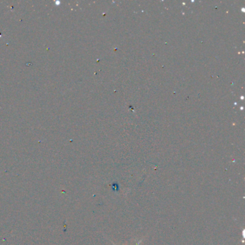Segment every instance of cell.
<instances>
[{"mask_svg": "<svg viewBox=\"0 0 245 245\" xmlns=\"http://www.w3.org/2000/svg\"><path fill=\"white\" fill-rule=\"evenodd\" d=\"M245 230L244 229H243V231H242V237H243V240H242V242H244V239L245 238Z\"/></svg>", "mask_w": 245, "mask_h": 245, "instance_id": "cell-1", "label": "cell"}, {"mask_svg": "<svg viewBox=\"0 0 245 245\" xmlns=\"http://www.w3.org/2000/svg\"><path fill=\"white\" fill-rule=\"evenodd\" d=\"M142 241H143V239H141L140 241H139V242H138V243H137V245H139V243H140V242H142ZM113 244H114V245H116V244H114V243H113Z\"/></svg>", "mask_w": 245, "mask_h": 245, "instance_id": "cell-2", "label": "cell"}]
</instances>
